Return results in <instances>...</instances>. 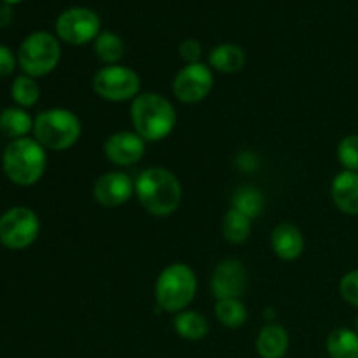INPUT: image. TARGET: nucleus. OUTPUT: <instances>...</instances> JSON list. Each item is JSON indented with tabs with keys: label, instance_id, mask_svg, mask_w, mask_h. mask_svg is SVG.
Instances as JSON below:
<instances>
[{
	"label": "nucleus",
	"instance_id": "obj_15",
	"mask_svg": "<svg viewBox=\"0 0 358 358\" xmlns=\"http://www.w3.org/2000/svg\"><path fill=\"white\" fill-rule=\"evenodd\" d=\"M331 196L345 215H358V171L343 170L332 180Z\"/></svg>",
	"mask_w": 358,
	"mask_h": 358
},
{
	"label": "nucleus",
	"instance_id": "obj_28",
	"mask_svg": "<svg viewBox=\"0 0 358 358\" xmlns=\"http://www.w3.org/2000/svg\"><path fill=\"white\" fill-rule=\"evenodd\" d=\"M178 52H180V58L184 59L187 65L191 63H199L203 56V45L201 42L196 41V38H185L178 45Z\"/></svg>",
	"mask_w": 358,
	"mask_h": 358
},
{
	"label": "nucleus",
	"instance_id": "obj_7",
	"mask_svg": "<svg viewBox=\"0 0 358 358\" xmlns=\"http://www.w3.org/2000/svg\"><path fill=\"white\" fill-rule=\"evenodd\" d=\"M41 233L38 215L28 206H13L0 215V245L7 250H24Z\"/></svg>",
	"mask_w": 358,
	"mask_h": 358
},
{
	"label": "nucleus",
	"instance_id": "obj_30",
	"mask_svg": "<svg viewBox=\"0 0 358 358\" xmlns=\"http://www.w3.org/2000/svg\"><path fill=\"white\" fill-rule=\"evenodd\" d=\"M236 164L238 168H241V170L245 171L255 170V168H257V157L252 152H241L240 156L236 157Z\"/></svg>",
	"mask_w": 358,
	"mask_h": 358
},
{
	"label": "nucleus",
	"instance_id": "obj_13",
	"mask_svg": "<svg viewBox=\"0 0 358 358\" xmlns=\"http://www.w3.org/2000/svg\"><path fill=\"white\" fill-rule=\"evenodd\" d=\"M105 157L117 166H131L143 157L145 140L135 131H117L107 138L103 145Z\"/></svg>",
	"mask_w": 358,
	"mask_h": 358
},
{
	"label": "nucleus",
	"instance_id": "obj_21",
	"mask_svg": "<svg viewBox=\"0 0 358 358\" xmlns=\"http://www.w3.org/2000/svg\"><path fill=\"white\" fill-rule=\"evenodd\" d=\"M93 49L96 58L105 65H117L126 51L122 38L117 34L108 30L100 31V35L94 38Z\"/></svg>",
	"mask_w": 358,
	"mask_h": 358
},
{
	"label": "nucleus",
	"instance_id": "obj_32",
	"mask_svg": "<svg viewBox=\"0 0 358 358\" xmlns=\"http://www.w3.org/2000/svg\"><path fill=\"white\" fill-rule=\"evenodd\" d=\"M0 2L3 3V6H16V3H20V2H23V0H0Z\"/></svg>",
	"mask_w": 358,
	"mask_h": 358
},
{
	"label": "nucleus",
	"instance_id": "obj_26",
	"mask_svg": "<svg viewBox=\"0 0 358 358\" xmlns=\"http://www.w3.org/2000/svg\"><path fill=\"white\" fill-rule=\"evenodd\" d=\"M338 159L345 170L358 171V135H348L339 142Z\"/></svg>",
	"mask_w": 358,
	"mask_h": 358
},
{
	"label": "nucleus",
	"instance_id": "obj_1",
	"mask_svg": "<svg viewBox=\"0 0 358 358\" xmlns=\"http://www.w3.org/2000/svg\"><path fill=\"white\" fill-rule=\"evenodd\" d=\"M135 194L147 213L166 217L180 206L182 185L170 170L152 166L143 170L135 180Z\"/></svg>",
	"mask_w": 358,
	"mask_h": 358
},
{
	"label": "nucleus",
	"instance_id": "obj_18",
	"mask_svg": "<svg viewBox=\"0 0 358 358\" xmlns=\"http://www.w3.org/2000/svg\"><path fill=\"white\" fill-rule=\"evenodd\" d=\"M34 131V119L27 108L7 107L0 112V133L10 140L24 138Z\"/></svg>",
	"mask_w": 358,
	"mask_h": 358
},
{
	"label": "nucleus",
	"instance_id": "obj_5",
	"mask_svg": "<svg viewBox=\"0 0 358 358\" xmlns=\"http://www.w3.org/2000/svg\"><path fill=\"white\" fill-rule=\"evenodd\" d=\"M80 133L83 124L69 108H48L34 119V138L45 150L70 149L80 138Z\"/></svg>",
	"mask_w": 358,
	"mask_h": 358
},
{
	"label": "nucleus",
	"instance_id": "obj_16",
	"mask_svg": "<svg viewBox=\"0 0 358 358\" xmlns=\"http://www.w3.org/2000/svg\"><path fill=\"white\" fill-rule=\"evenodd\" d=\"M289 332L280 324H268L259 331L255 350L261 358H283L289 352Z\"/></svg>",
	"mask_w": 358,
	"mask_h": 358
},
{
	"label": "nucleus",
	"instance_id": "obj_4",
	"mask_svg": "<svg viewBox=\"0 0 358 358\" xmlns=\"http://www.w3.org/2000/svg\"><path fill=\"white\" fill-rule=\"evenodd\" d=\"M198 278L192 268L175 262L164 268L156 280V303L166 313H180L194 301Z\"/></svg>",
	"mask_w": 358,
	"mask_h": 358
},
{
	"label": "nucleus",
	"instance_id": "obj_31",
	"mask_svg": "<svg viewBox=\"0 0 358 358\" xmlns=\"http://www.w3.org/2000/svg\"><path fill=\"white\" fill-rule=\"evenodd\" d=\"M14 14H13V7L10 6H0V27H7V24H10V21H13Z\"/></svg>",
	"mask_w": 358,
	"mask_h": 358
},
{
	"label": "nucleus",
	"instance_id": "obj_8",
	"mask_svg": "<svg viewBox=\"0 0 358 358\" xmlns=\"http://www.w3.org/2000/svg\"><path fill=\"white\" fill-rule=\"evenodd\" d=\"M56 37L70 45H83L94 42L101 31L100 16L90 7H69L55 23Z\"/></svg>",
	"mask_w": 358,
	"mask_h": 358
},
{
	"label": "nucleus",
	"instance_id": "obj_14",
	"mask_svg": "<svg viewBox=\"0 0 358 358\" xmlns=\"http://www.w3.org/2000/svg\"><path fill=\"white\" fill-rule=\"evenodd\" d=\"M271 248L282 261H296L304 252V236L292 222H282L273 229Z\"/></svg>",
	"mask_w": 358,
	"mask_h": 358
},
{
	"label": "nucleus",
	"instance_id": "obj_6",
	"mask_svg": "<svg viewBox=\"0 0 358 358\" xmlns=\"http://www.w3.org/2000/svg\"><path fill=\"white\" fill-rule=\"evenodd\" d=\"M16 56L17 65L24 76H30L34 79L49 76L62 59L59 38L44 30L34 31L24 37Z\"/></svg>",
	"mask_w": 358,
	"mask_h": 358
},
{
	"label": "nucleus",
	"instance_id": "obj_17",
	"mask_svg": "<svg viewBox=\"0 0 358 358\" xmlns=\"http://www.w3.org/2000/svg\"><path fill=\"white\" fill-rule=\"evenodd\" d=\"M247 63V55L236 44H219L210 51L208 65L220 73H236Z\"/></svg>",
	"mask_w": 358,
	"mask_h": 358
},
{
	"label": "nucleus",
	"instance_id": "obj_20",
	"mask_svg": "<svg viewBox=\"0 0 358 358\" xmlns=\"http://www.w3.org/2000/svg\"><path fill=\"white\" fill-rule=\"evenodd\" d=\"M325 346L331 358H358V334L355 329H334L329 334Z\"/></svg>",
	"mask_w": 358,
	"mask_h": 358
},
{
	"label": "nucleus",
	"instance_id": "obj_29",
	"mask_svg": "<svg viewBox=\"0 0 358 358\" xmlns=\"http://www.w3.org/2000/svg\"><path fill=\"white\" fill-rule=\"evenodd\" d=\"M17 66V56L7 45L0 44V79L13 76Z\"/></svg>",
	"mask_w": 358,
	"mask_h": 358
},
{
	"label": "nucleus",
	"instance_id": "obj_24",
	"mask_svg": "<svg viewBox=\"0 0 358 358\" xmlns=\"http://www.w3.org/2000/svg\"><path fill=\"white\" fill-rule=\"evenodd\" d=\"M215 317L222 325L238 329L247 322V308L240 299H219L215 304Z\"/></svg>",
	"mask_w": 358,
	"mask_h": 358
},
{
	"label": "nucleus",
	"instance_id": "obj_25",
	"mask_svg": "<svg viewBox=\"0 0 358 358\" xmlns=\"http://www.w3.org/2000/svg\"><path fill=\"white\" fill-rule=\"evenodd\" d=\"M262 206H264L262 192L257 187H254V185H245V187L238 189L234 192L233 208L247 215L248 219L257 217L262 212Z\"/></svg>",
	"mask_w": 358,
	"mask_h": 358
},
{
	"label": "nucleus",
	"instance_id": "obj_27",
	"mask_svg": "<svg viewBox=\"0 0 358 358\" xmlns=\"http://www.w3.org/2000/svg\"><path fill=\"white\" fill-rule=\"evenodd\" d=\"M339 294L350 306L358 310V269L346 273L339 282Z\"/></svg>",
	"mask_w": 358,
	"mask_h": 358
},
{
	"label": "nucleus",
	"instance_id": "obj_22",
	"mask_svg": "<svg viewBox=\"0 0 358 358\" xmlns=\"http://www.w3.org/2000/svg\"><path fill=\"white\" fill-rule=\"evenodd\" d=\"M252 219H248L247 215H243L238 210L231 208L229 212L224 215L222 220V234L229 243L233 245H241L248 240L252 231Z\"/></svg>",
	"mask_w": 358,
	"mask_h": 358
},
{
	"label": "nucleus",
	"instance_id": "obj_9",
	"mask_svg": "<svg viewBox=\"0 0 358 358\" xmlns=\"http://www.w3.org/2000/svg\"><path fill=\"white\" fill-rule=\"evenodd\" d=\"M140 77L129 66L107 65L98 70L93 77V90L107 101L135 100L140 91Z\"/></svg>",
	"mask_w": 358,
	"mask_h": 358
},
{
	"label": "nucleus",
	"instance_id": "obj_33",
	"mask_svg": "<svg viewBox=\"0 0 358 358\" xmlns=\"http://www.w3.org/2000/svg\"><path fill=\"white\" fill-rule=\"evenodd\" d=\"M355 332L358 334V315H357V318H355Z\"/></svg>",
	"mask_w": 358,
	"mask_h": 358
},
{
	"label": "nucleus",
	"instance_id": "obj_12",
	"mask_svg": "<svg viewBox=\"0 0 358 358\" xmlns=\"http://www.w3.org/2000/svg\"><path fill=\"white\" fill-rule=\"evenodd\" d=\"M135 194V182L122 171H108L93 185V198L103 208H115Z\"/></svg>",
	"mask_w": 358,
	"mask_h": 358
},
{
	"label": "nucleus",
	"instance_id": "obj_11",
	"mask_svg": "<svg viewBox=\"0 0 358 358\" xmlns=\"http://www.w3.org/2000/svg\"><path fill=\"white\" fill-rule=\"evenodd\" d=\"M247 269L236 259L222 261L212 273L210 289L219 299H240L247 290Z\"/></svg>",
	"mask_w": 358,
	"mask_h": 358
},
{
	"label": "nucleus",
	"instance_id": "obj_23",
	"mask_svg": "<svg viewBox=\"0 0 358 358\" xmlns=\"http://www.w3.org/2000/svg\"><path fill=\"white\" fill-rule=\"evenodd\" d=\"M10 96H13L16 107L30 108L37 105L41 98V86L37 80L30 76H17L10 84Z\"/></svg>",
	"mask_w": 358,
	"mask_h": 358
},
{
	"label": "nucleus",
	"instance_id": "obj_3",
	"mask_svg": "<svg viewBox=\"0 0 358 358\" xmlns=\"http://www.w3.org/2000/svg\"><path fill=\"white\" fill-rule=\"evenodd\" d=\"M129 115L135 133L147 142H159L166 138L177 124V112L173 105L159 93L138 94L133 100Z\"/></svg>",
	"mask_w": 358,
	"mask_h": 358
},
{
	"label": "nucleus",
	"instance_id": "obj_19",
	"mask_svg": "<svg viewBox=\"0 0 358 358\" xmlns=\"http://www.w3.org/2000/svg\"><path fill=\"white\" fill-rule=\"evenodd\" d=\"M173 329L180 338L187 339V341H201L208 336L210 325L205 315L184 310L175 315Z\"/></svg>",
	"mask_w": 358,
	"mask_h": 358
},
{
	"label": "nucleus",
	"instance_id": "obj_10",
	"mask_svg": "<svg viewBox=\"0 0 358 358\" xmlns=\"http://www.w3.org/2000/svg\"><path fill=\"white\" fill-rule=\"evenodd\" d=\"M212 87V69H208L201 62L185 65L173 79V94L182 103H198L205 100Z\"/></svg>",
	"mask_w": 358,
	"mask_h": 358
},
{
	"label": "nucleus",
	"instance_id": "obj_2",
	"mask_svg": "<svg viewBox=\"0 0 358 358\" xmlns=\"http://www.w3.org/2000/svg\"><path fill=\"white\" fill-rule=\"evenodd\" d=\"M48 154L35 138L10 140L2 154V170L17 187H31L45 173Z\"/></svg>",
	"mask_w": 358,
	"mask_h": 358
}]
</instances>
